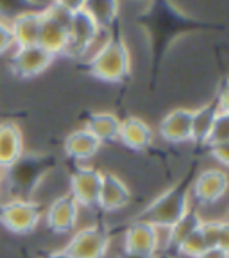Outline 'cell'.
Segmentation results:
<instances>
[{
  "label": "cell",
  "instance_id": "cell-1",
  "mask_svg": "<svg viewBox=\"0 0 229 258\" xmlns=\"http://www.w3.org/2000/svg\"><path fill=\"white\" fill-rule=\"evenodd\" d=\"M141 24L149 29L154 64H158L170 41L176 40L179 34L206 27L204 22L193 20L192 16L183 15L181 11H177L174 6L167 2L150 4L149 9L141 15Z\"/></svg>",
  "mask_w": 229,
  "mask_h": 258
},
{
  "label": "cell",
  "instance_id": "cell-2",
  "mask_svg": "<svg viewBox=\"0 0 229 258\" xmlns=\"http://www.w3.org/2000/svg\"><path fill=\"white\" fill-rule=\"evenodd\" d=\"M193 174H186L181 181L158 196L141 210L134 221H143L156 228H172L183 215L188 212L190 206V190H192Z\"/></svg>",
  "mask_w": 229,
  "mask_h": 258
},
{
  "label": "cell",
  "instance_id": "cell-3",
  "mask_svg": "<svg viewBox=\"0 0 229 258\" xmlns=\"http://www.w3.org/2000/svg\"><path fill=\"white\" fill-rule=\"evenodd\" d=\"M88 72L106 83H120L131 72V54L120 34L109 32L95 52L88 57Z\"/></svg>",
  "mask_w": 229,
  "mask_h": 258
},
{
  "label": "cell",
  "instance_id": "cell-4",
  "mask_svg": "<svg viewBox=\"0 0 229 258\" xmlns=\"http://www.w3.org/2000/svg\"><path fill=\"white\" fill-rule=\"evenodd\" d=\"M54 161L43 154H24L9 170L2 172V188L9 192V198L32 199V194L45 179Z\"/></svg>",
  "mask_w": 229,
  "mask_h": 258
},
{
  "label": "cell",
  "instance_id": "cell-5",
  "mask_svg": "<svg viewBox=\"0 0 229 258\" xmlns=\"http://www.w3.org/2000/svg\"><path fill=\"white\" fill-rule=\"evenodd\" d=\"M43 221V206L36 199L11 198L0 203V224L15 235H29Z\"/></svg>",
  "mask_w": 229,
  "mask_h": 258
},
{
  "label": "cell",
  "instance_id": "cell-6",
  "mask_svg": "<svg viewBox=\"0 0 229 258\" xmlns=\"http://www.w3.org/2000/svg\"><path fill=\"white\" fill-rule=\"evenodd\" d=\"M102 29L97 25L92 13L86 9L85 2L75 8L68 27V47L64 56L68 57H85L92 50L95 41L101 36Z\"/></svg>",
  "mask_w": 229,
  "mask_h": 258
},
{
  "label": "cell",
  "instance_id": "cell-7",
  "mask_svg": "<svg viewBox=\"0 0 229 258\" xmlns=\"http://www.w3.org/2000/svg\"><path fill=\"white\" fill-rule=\"evenodd\" d=\"M111 235L102 224H90L72 233L64 249L73 258H104L109 249Z\"/></svg>",
  "mask_w": 229,
  "mask_h": 258
},
{
  "label": "cell",
  "instance_id": "cell-8",
  "mask_svg": "<svg viewBox=\"0 0 229 258\" xmlns=\"http://www.w3.org/2000/svg\"><path fill=\"white\" fill-rule=\"evenodd\" d=\"M81 206L70 194H61L50 201L47 210H43V219L47 228L56 235H68L75 231L79 222Z\"/></svg>",
  "mask_w": 229,
  "mask_h": 258
},
{
  "label": "cell",
  "instance_id": "cell-9",
  "mask_svg": "<svg viewBox=\"0 0 229 258\" xmlns=\"http://www.w3.org/2000/svg\"><path fill=\"white\" fill-rule=\"evenodd\" d=\"M229 192V174L222 169H204L193 177L190 196L202 206L218 203Z\"/></svg>",
  "mask_w": 229,
  "mask_h": 258
},
{
  "label": "cell",
  "instance_id": "cell-10",
  "mask_svg": "<svg viewBox=\"0 0 229 258\" xmlns=\"http://www.w3.org/2000/svg\"><path fill=\"white\" fill-rule=\"evenodd\" d=\"M56 57L50 52H47L40 45H27V47H16L11 52V72L20 79H31L40 74L54 63Z\"/></svg>",
  "mask_w": 229,
  "mask_h": 258
},
{
  "label": "cell",
  "instance_id": "cell-11",
  "mask_svg": "<svg viewBox=\"0 0 229 258\" xmlns=\"http://www.w3.org/2000/svg\"><path fill=\"white\" fill-rule=\"evenodd\" d=\"M102 185V172L88 165H81L70 174V196L79 206L97 208Z\"/></svg>",
  "mask_w": 229,
  "mask_h": 258
},
{
  "label": "cell",
  "instance_id": "cell-12",
  "mask_svg": "<svg viewBox=\"0 0 229 258\" xmlns=\"http://www.w3.org/2000/svg\"><path fill=\"white\" fill-rule=\"evenodd\" d=\"M124 251L141 256H156L158 246L156 226L143 221H133L124 233Z\"/></svg>",
  "mask_w": 229,
  "mask_h": 258
},
{
  "label": "cell",
  "instance_id": "cell-13",
  "mask_svg": "<svg viewBox=\"0 0 229 258\" xmlns=\"http://www.w3.org/2000/svg\"><path fill=\"white\" fill-rule=\"evenodd\" d=\"M25 154L24 131L16 122H0V172L9 170Z\"/></svg>",
  "mask_w": 229,
  "mask_h": 258
},
{
  "label": "cell",
  "instance_id": "cell-14",
  "mask_svg": "<svg viewBox=\"0 0 229 258\" xmlns=\"http://www.w3.org/2000/svg\"><path fill=\"white\" fill-rule=\"evenodd\" d=\"M68 27L70 25L66 22L59 20L54 15H50L47 9H43V24H41L38 45L52 54L54 57L64 56L66 47H68Z\"/></svg>",
  "mask_w": 229,
  "mask_h": 258
},
{
  "label": "cell",
  "instance_id": "cell-15",
  "mask_svg": "<svg viewBox=\"0 0 229 258\" xmlns=\"http://www.w3.org/2000/svg\"><path fill=\"white\" fill-rule=\"evenodd\" d=\"M41 24H43V9H41V11L29 9V11L16 13V15L13 16V20L9 22L16 47L38 45Z\"/></svg>",
  "mask_w": 229,
  "mask_h": 258
},
{
  "label": "cell",
  "instance_id": "cell-16",
  "mask_svg": "<svg viewBox=\"0 0 229 258\" xmlns=\"http://www.w3.org/2000/svg\"><path fill=\"white\" fill-rule=\"evenodd\" d=\"M131 203V190L117 174L102 172V185L99 194V205L102 212H118Z\"/></svg>",
  "mask_w": 229,
  "mask_h": 258
},
{
  "label": "cell",
  "instance_id": "cell-17",
  "mask_svg": "<svg viewBox=\"0 0 229 258\" xmlns=\"http://www.w3.org/2000/svg\"><path fill=\"white\" fill-rule=\"evenodd\" d=\"M192 113L193 109L186 108L169 111L160 124V135L170 144L192 142Z\"/></svg>",
  "mask_w": 229,
  "mask_h": 258
},
{
  "label": "cell",
  "instance_id": "cell-18",
  "mask_svg": "<svg viewBox=\"0 0 229 258\" xmlns=\"http://www.w3.org/2000/svg\"><path fill=\"white\" fill-rule=\"evenodd\" d=\"M102 144L90 133L86 127L70 131L63 142V151L68 158L75 161H88L101 151Z\"/></svg>",
  "mask_w": 229,
  "mask_h": 258
},
{
  "label": "cell",
  "instance_id": "cell-19",
  "mask_svg": "<svg viewBox=\"0 0 229 258\" xmlns=\"http://www.w3.org/2000/svg\"><path fill=\"white\" fill-rule=\"evenodd\" d=\"M152 129L140 117H127L120 120L118 142L131 151H143L152 144Z\"/></svg>",
  "mask_w": 229,
  "mask_h": 258
},
{
  "label": "cell",
  "instance_id": "cell-20",
  "mask_svg": "<svg viewBox=\"0 0 229 258\" xmlns=\"http://www.w3.org/2000/svg\"><path fill=\"white\" fill-rule=\"evenodd\" d=\"M218 113H220V104H218L217 95H215V99L206 102L204 106L193 109V113H192V142L206 145L209 133H211V127H213V124H215V118L218 117Z\"/></svg>",
  "mask_w": 229,
  "mask_h": 258
},
{
  "label": "cell",
  "instance_id": "cell-21",
  "mask_svg": "<svg viewBox=\"0 0 229 258\" xmlns=\"http://www.w3.org/2000/svg\"><path fill=\"white\" fill-rule=\"evenodd\" d=\"M85 127L90 133L101 142V144H109V142L118 140V131H120V118L109 111H95L86 118Z\"/></svg>",
  "mask_w": 229,
  "mask_h": 258
},
{
  "label": "cell",
  "instance_id": "cell-22",
  "mask_svg": "<svg viewBox=\"0 0 229 258\" xmlns=\"http://www.w3.org/2000/svg\"><path fill=\"white\" fill-rule=\"evenodd\" d=\"M201 222H202V215L199 214L195 208H190L188 212L170 228V244H172V247H177L186 237H190L193 231H197L199 228H201Z\"/></svg>",
  "mask_w": 229,
  "mask_h": 258
},
{
  "label": "cell",
  "instance_id": "cell-23",
  "mask_svg": "<svg viewBox=\"0 0 229 258\" xmlns=\"http://www.w3.org/2000/svg\"><path fill=\"white\" fill-rule=\"evenodd\" d=\"M86 9L92 13L97 25L101 29H111L117 22L118 16V4L117 2H85Z\"/></svg>",
  "mask_w": 229,
  "mask_h": 258
},
{
  "label": "cell",
  "instance_id": "cell-24",
  "mask_svg": "<svg viewBox=\"0 0 229 258\" xmlns=\"http://www.w3.org/2000/svg\"><path fill=\"white\" fill-rule=\"evenodd\" d=\"M204 249H208L204 244V238L201 235V230L193 231L190 237H186L185 240L176 247V251L183 256H188V258H197L199 254L202 253Z\"/></svg>",
  "mask_w": 229,
  "mask_h": 258
},
{
  "label": "cell",
  "instance_id": "cell-25",
  "mask_svg": "<svg viewBox=\"0 0 229 258\" xmlns=\"http://www.w3.org/2000/svg\"><path fill=\"white\" fill-rule=\"evenodd\" d=\"M225 142H229V111H220L218 117L215 118V124L211 127L206 145L225 144Z\"/></svg>",
  "mask_w": 229,
  "mask_h": 258
},
{
  "label": "cell",
  "instance_id": "cell-26",
  "mask_svg": "<svg viewBox=\"0 0 229 258\" xmlns=\"http://www.w3.org/2000/svg\"><path fill=\"white\" fill-rule=\"evenodd\" d=\"M201 235L204 238L206 247H217L218 244V233H220V221L217 219H202L201 222Z\"/></svg>",
  "mask_w": 229,
  "mask_h": 258
},
{
  "label": "cell",
  "instance_id": "cell-27",
  "mask_svg": "<svg viewBox=\"0 0 229 258\" xmlns=\"http://www.w3.org/2000/svg\"><path fill=\"white\" fill-rule=\"evenodd\" d=\"M16 48L15 38H13L11 25L6 18L0 16V56H4L8 52H13Z\"/></svg>",
  "mask_w": 229,
  "mask_h": 258
},
{
  "label": "cell",
  "instance_id": "cell-28",
  "mask_svg": "<svg viewBox=\"0 0 229 258\" xmlns=\"http://www.w3.org/2000/svg\"><path fill=\"white\" fill-rule=\"evenodd\" d=\"M208 149H209V156L213 158V160H217L220 165L229 169V142H225V144L208 145Z\"/></svg>",
  "mask_w": 229,
  "mask_h": 258
},
{
  "label": "cell",
  "instance_id": "cell-29",
  "mask_svg": "<svg viewBox=\"0 0 229 258\" xmlns=\"http://www.w3.org/2000/svg\"><path fill=\"white\" fill-rule=\"evenodd\" d=\"M217 246L229 254V221H220V233H218Z\"/></svg>",
  "mask_w": 229,
  "mask_h": 258
},
{
  "label": "cell",
  "instance_id": "cell-30",
  "mask_svg": "<svg viewBox=\"0 0 229 258\" xmlns=\"http://www.w3.org/2000/svg\"><path fill=\"white\" fill-rule=\"evenodd\" d=\"M218 104H220V111H229V79L224 81L220 92L217 93Z\"/></svg>",
  "mask_w": 229,
  "mask_h": 258
},
{
  "label": "cell",
  "instance_id": "cell-31",
  "mask_svg": "<svg viewBox=\"0 0 229 258\" xmlns=\"http://www.w3.org/2000/svg\"><path fill=\"white\" fill-rule=\"evenodd\" d=\"M197 258H229V254L217 246V247H208V249H204Z\"/></svg>",
  "mask_w": 229,
  "mask_h": 258
},
{
  "label": "cell",
  "instance_id": "cell-32",
  "mask_svg": "<svg viewBox=\"0 0 229 258\" xmlns=\"http://www.w3.org/2000/svg\"><path fill=\"white\" fill-rule=\"evenodd\" d=\"M43 258H73V256L68 253V251L64 249V247H59V249H52V251H48V253L45 254Z\"/></svg>",
  "mask_w": 229,
  "mask_h": 258
},
{
  "label": "cell",
  "instance_id": "cell-33",
  "mask_svg": "<svg viewBox=\"0 0 229 258\" xmlns=\"http://www.w3.org/2000/svg\"><path fill=\"white\" fill-rule=\"evenodd\" d=\"M118 258H154V256H141V254L127 253V251H122V254Z\"/></svg>",
  "mask_w": 229,
  "mask_h": 258
}]
</instances>
